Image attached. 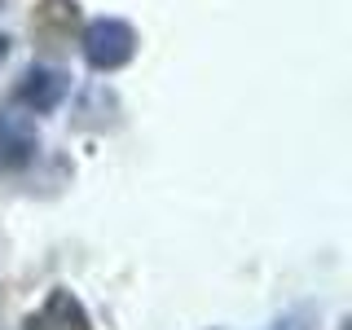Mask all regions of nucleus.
Returning a JSON list of instances; mask_svg holds the SVG:
<instances>
[{
    "label": "nucleus",
    "instance_id": "nucleus-1",
    "mask_svg": "<svg viewBox=\"0 0 352 330\" xmlns=\"http://www.w3.org/2000/svg\"><path fill=\"white\" fill-rule=\"evenodd\" d=\"M80 53L97 75H115L137 58V31H132V22H124V18H97V22L84 27Z\"/></svg>",
    "mask_w": 352,
    "mask_h": 330
},
{
    "label": "nucleus",
    "instance_id": "nucleus-2",
    "mask_svg": "<svg viewBox=\"0 0 352 330\" xmlns=\"http://www.w3.org/2000/svg\"><path fill=\"white\" fill-rule=\"evenodd\" d=\"M40 154V128L31 119V110H22L9 102L0 110V168L5 172H22L31 159Z\"/></svg>",
    "mask_w": 352,
    "mask_h": 330
},
{
    "label": "nucleus",
    "instance_id": "nucleus-3",
    "mask_svg": "<svg viewBox=\"0 0 352 330\" xmlns=\"http://www.w3.org/2000/svg\"><path fill=\"white\" fill-rule=\"evenodd\" d=\"M66 93H71V75L66 71H58V66H31L14 84V106L31 110V115H53L66 102Z\"/></svg>",
    "mask_w": 352,
    "mask_h": 330
},
{
    "label": "nucleus",
    "instance_id": "nucleus-4",
    "mask_svg": "<svg viewBox=\"0 0 352 330\" xmlns=\"http://www.w3.org/2000/svg\"><path fill=\"white\" fill-rule=\"evenodd\" d=\"M22 330H97V326L71 286H53L36 313L22 317Z\"/></svg>",
    "mask_w": 352,
    "mask_h": 330
},
{
    "label": "nucleus",
    "instance_id": "nucleus-5",
    "mask_svg": "<svg viewBox=\"0 0 352 330\" xmlns=\"http://www.w3.org/2000/svg\"><path fill=\"white\" fill-rule=\"evenodd\" d=\"M75 22H80V5L75 0H40L36 9V36L44 40H62L75 31Z\"/></svg>",
    "mask_w": 352,
    "mask_h": 330
},
{
    "label": "nucleus",
    "instance_id": "nucleus-6",
    "mask_svg": "<svg viewBox=\"0 0 352 330\" xmlns=\"http://www.w3.org/2000/svg\"><path fill=\"white\" fill-rule=\"evenodd\" d=\"M313 326H317V308L313 304H295V308H286L282 317H273L269 330H313Z\"/></svg>",
    "mask_w": 352,
    "mask_h": 330
},
{
    "label": "nucleus",
    "instance_id": "nucleus-7",
    "mask_svg": "<svg viewBox=\"0 0 352 330\" xmlns=\"http://www.w3.org/2000/svg\"><path fill=\"white\" fill-rule=\"evenodd\" d=\"M9 49H14V40H9V36H0V66L9 62Z\"/></svg>",
    "mask_w": 352,
    "mask_h": 330
},
{
    "label": "nucleus",
    "instance_id": "nucleus-8",
    "mask_svg": "<svg viewBox=\"0 0 352 330\" xmlns=\"http://www.w3.org/2000/svg\"><path fill=\"white\" fill-rule=\"evenodd\" d=\"M0 5H5V0H0Z\"/></svg>",
    "mask_w": 352,
    "mask_h": 330
}]
</instances>
